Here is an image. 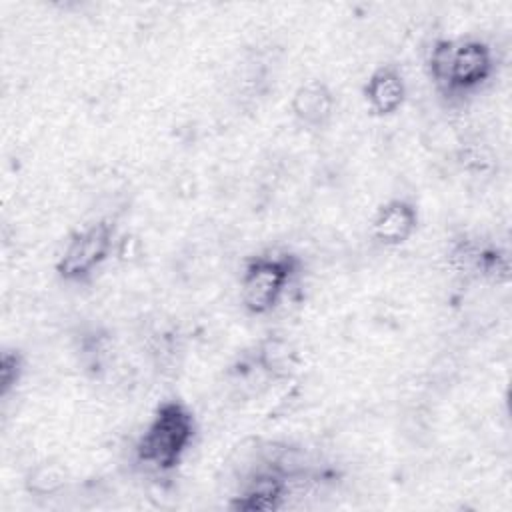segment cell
Segmentation results:
<instances>
[{"label": "cell", "instance_id": "obj_6", "mask_svg": "<svg viewBox=\"0 0 512 512\" xmlns=\"http://www.w3.org/2000/svg\"><path fill=\"white\" fill-rule=\"evenodd\" d=\"M418 228V210L412 202L394 198L384 202L372 216L370 232L382 246H402Z\"/></svg>", "mask_w": 512, "mask_h": 512}, {"label": "cell", "instance_id": "obj_8", "mask_svg": "<svg viewBox=\"0 0 512 512\" xmlns=\"http://www.w3.org/2000/svg\"><path fill=\"white\" fill-rule=\"evenodd\" d=\"M362 92L376 116H392L406 100V82L394 66H380L370 74Z\"/></svg>", "mask_w": 512, "mask_h": 512}, {"label": "cell", "instance_id": "obj_2", "mask_svg": "<svg viewBox=\"0 0 512 512\" xmlns=\"http://www.w3.org/2000/svg\"><path fill=\"white\" fill-rule=\"evenodd\" d=\"M428 68L444 92H470L492 76L494 56L490 46L476 38L438 40L430 50Z\"/></svg>", "mask_w": 512, "mask_h": 512}, {"label": "cell", "instance_id": "obj_10", "mask_svg": "<svg viewBox=\"0 0 512 512\" xmlns=\"http://www.w3.org/2000/svg\"><path fill=\"white\" fill-rule=\"evenodd\" d=\"M64 482H66V472L60 464L40 462L34 468H30V472L26 474L24 486L30 494L52 496L60 488H64Z\"/></svg>", "mask_w": 512, "mask_h": 512}, {"label": "cell", "instance_id": "obj_4", "mask_svg": "<svg viewBox=\"0 0 512 512\" xmlns=\"http://www.w3.org/2000/svg\"><path fill=\"white\" fill-rule=\"evenodd\" d=\"M116 226L110 220L94 222L68 240L56 262V272L66 282L88 280L110 256L114 246Z\"/></svg>", "mask_w": 512, "mask_h": 512}, {"label": "cell", "instance_id": "obj_7", "mask_svg": "<svg viewBox=\"0 0 512 512\" xmlns=\"http://www.w3.org/2000/svg\"><path fill=\"white\" fill-rule=\"evenodd\" d=\"M290 110L300 126L322 128L332 118L334 96L324 82L308 80L294 90Z\"/></svg>", "mask_w": 512, "mask_h": 512}, {"label": "cell", "instance_id": "obj_11", "mask_svg": "<svg viewBox=\"0 0 512 512\" xmlns=\"http://www.w3.org/2000/svg\"><path fill=\"white\" fill-rule=\"evenodd\" d=\"M24 372V360L20 352L4 350L0 358V394L8 396L12 388L18 386Z\"/></svg>", "mask_w": 512, "mask_h": 512}, {"label": "cell", "instance_id": "obj_5", "mask_svg": "<svg viewBox=\"0 0 512 512\" xmlns=\"http://www.w3.org/2000/svg\"><path fill=\"white\" fill-rule=\"evenodd\" d=\"M286 492H288L286 474L276 464H270V468L258 470L246 480L240 494L234 496L230 506L234 510H244V512H254V510L268 512V510L280 508Z\"/></svg>", "mask_w": 512, "mask_h": 512}, {"label": "cell", "instance_id": "obj_1", "mask_svg": "<svg viewBox=\"0 0 512 512\" xmlns=\"http://www.w3.org/2000/svg\"><path fill=\"white\" fill-rule=\"evenodd\" d=\"M196 436V420L180 400L162 402L136 442V458L158 470H174Z\"/></svg>", "mask_w": 512, "mask_h": 512}, {"label": "cell", "instance_id": "obj_3", "mask_svg": "<svg viewBox=\"0 0 512 512\" xmlns=\"http://www.w3.org/2000/svg\"><path fill=\"white\" fill-rule=\"evenodd\" d=\"M298 272V262L290 254H258L242 272L240 300L246 312L264 316L272 312Z\"/></svg>", "mask_w": 512, "mask_h": 512}, {"label": "cell", "instance_id": "obj_9", "mask_svg": "<svg viewBox=\"0 0 512 512\" xmlns=\"http://www.w3.org/2000/svg\"><path fill=\"white\" fill-rule=\"evenodd\" d=\"M254 362L266 376L282 380L294 372L298 364V354L296 348L286 338L270 334L258 344Z\"/></svg>", "mask_w": 512, "mask_h": 512}]
</instances>
